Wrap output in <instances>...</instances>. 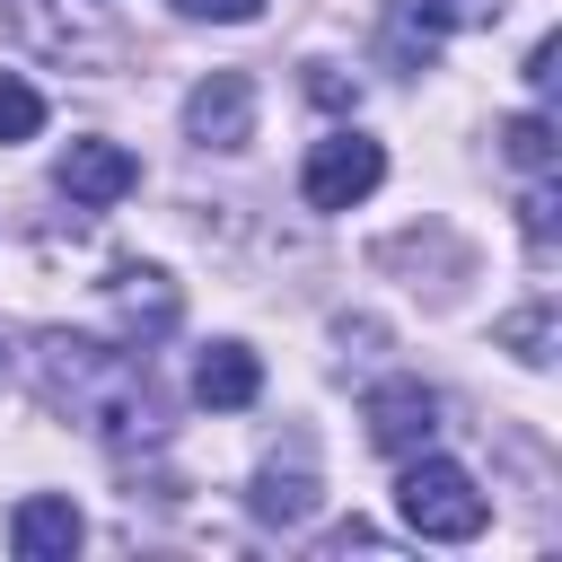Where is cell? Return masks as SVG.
<instances>
[{
    "instance_id": "cell-13",
    "label": "cell",
    "mask_w": 562,
    "mask_h": 562,
    "mask_svg": "<svg viewBox=\"0 0 562 562\" xmlns=\"http://www.w3.org/2000/svg\"><path fill=\"white\" fill-rule=\"evenodd\" d=\"M501 342H509L527 369H553V307H518V316H501Z\"/></svg>"
},
{
    "instance_id": "cell-20",
    "label": "cell",
    "mask_w": 562,
    "mask_h": 562,
    "mask_svg": "<svg viewBox=\"0 0 562 562\" xmlns=\"http://www.w3.org/2000/svg\"><path fill=\"white\" fill-rule=\"evenodd\" d=\"M0 360H9V351H0Z\"/></svg>"
},
{
    "instance_id": "cell-12",
    "label": "cell",
    "mask_w": 562,
    "mask_h": 562,
    "mask_svg": "<svg viewBox=\"0 0 562 562\" xmlns=\"http://www.w3.org/2000/svg\"><path fill=\"white\" fill-rule=\"evenodd\" d=\"M0 18H9L18 35H35L44 53H97V44L79 35V26H61V18H44V0H0Z\"/></svg>"
},
{
    "instance_id": "cell-11",
    "label": "cell",
    "mask_w": 562,
    "mask_h": 562,
    "mask_svg": "<svg viewBox=\"0 0 562 562\" xmlns=\"http://www.w3.org/2000/svg\"><path fill=\"white\" fill-rule=\"evenodd\" d=\"M307 509H316V474H307V465H290V474L263 465V474H255V518H263V527H299Z\"/></svg>"
},
{
    "instance_id": "cell-14",
    "label": "cell",
    "mask_w": 562,
    "mask_h": 562,
    "mask_svg": "<svg viewBox=\"0 0 562 562\" xmlns=\"http://www.w3.org/2000/svg\"><path fill=\"white\" fill-rule=\"evenodd\" d=\"M35 132H44V97L18 70H0V140H35Z\"/></svg>"
},
{
    "instance_id": "cell-8",
    "label": "cell",
    "mask_w": 562,
    "mask_h": 562,
    "mask_svg": "<svg viewBox=\"0 0 562 562\" xmlns=\"http://www.w3.org/2000/svg\"><path fill=\"white\" fill-rule=\"evenodd\" d=\"M79 536H88V527H79V509H70L61 492H35V501L9 509V544H18L26 562H70Z\"/></svg>"
},
{
    "instance_id": "cell-6",
    "label": "cell",
    "mask_w": 562,
    "mask_h": 562,
    "mask_svg": "<svg viewBox=\"0 0 562 562\" xmlns=\"http://www.w3.org/2000/svg\"><path fill=\"white\" fill-rule=\"evenodd\" d=\"M501 18V0H395V18H386V53L413 70V61H430L457 26H492Z\"/></svg>"
},
{
    "instance_id": "cell-15",
    "label": "cell",
    "mask_w": 562,
    "mask_h": 562,
    "mask_svg": "<svg viewBox=\"0 0 562 562\" xmlns=\"http://www.w3.org/2000/svg\"><path fill=\"white\" fill-rule=\"evenodd\" d=\"M501 149L544 176V167H553V123H544V114H509V123H501Z\"/></svg>"
},
{
    "instance_id": "cell-18",
    "label": "cell",
    "mask_w": 562,
    "mask_h": 562,
    "mask_svg": "<svg viewBox=\"0 0 562 562\" xmlns=\"http://www.w3.org/2000/svg\"><path fill=\"white\" fill-rule=\"evenodd\" d=\"M325 553H386V536H369V527H334Z\"/></svg>"
},
{
    "instance_id": "cell-10",
    "label": "cell",
    "mask_w": 562,
    "mask_h": 562,
    "mask_svg": "<svg viewBox=\"0 0 562 562\" xmlns=\"http://www.w3.org/2000/svg\"><path fill=\"white\" fill-rule=\"evenodd\" d=\"M105 299H114V316H123V334H132V342H149V334H167V325H176V290H167V272H114V281H105Z\"/></svg>"
},
{
    "instance_id": "cell-17",
    "label": "cell",
    "mask_w": 562,
    "mask_h": 562,
    "mask_svg": "<svg viewBox=\"0 0 562 562\" xmlns=\"http://www.w3.org/2000/svg\"><path fill=\"white\" fill-rule=\"evenodd\" d=\"M176 18H211V26H246V18H263V0H176Z\"/></svg>"
},
{
    "instance_id": "cell-9",
    "label": "cell",
    "mask_w": 562,
    "mask_h": 562,
    "mask_svg": "<svg viewBox=\"0 0 562 562\" xmlns=\"http://www.w3.org/2000/svg\"><path fill=\"white\" fill-rule=\"evenodd\" d=\"M193 395H202L211 413H246V404L263 395V360H255L246 342H211V351L193 360Z\"/></svg>"
},
{
    "instance_id": "cell-1",
    "label": "cell",
    "mask_w": 562,
    "mask_h": 562,
    "mask_svg": "<svg viewBox=\"0 0 562 562\" xmlns=\"http://www.w3.org/2000/svg\"><path fill=\"white\" fill-rule=\"evenodd\" d=\"M35 386H44V404H61L105 448H158V430H167V404L149 386V360L140 351H114V342L35 334Z\"/></svg>"
},
{
    "instance_id": "cell-4",
    "label": "cell",
    "mask_w": 562,
    "mask_h": 562,
    "mask_svg": "<svg viewBox=\"0 0 562 562\" xmlns=\"http://www.w3.org/2000/svg\"><path fill=\"white\" fill-rule=\"evenodd\" d=\"M184 140L193 149H246L255 140V79L246 70H211L184 97Z\"/></svg>"
},
{
    "instance_id": "cell-16",
    "label": "cell",
    "mask_w": 562,
    "mask_h": 562,
    "mask_svg": "<svg viewBox=\"0 0 562 562\" xmlns=\"http://www.w3.org/2000/svg\"><path fill=\"white\" fill-rule=\"evenodd\" d=\"M518 211H527V246H536V255H553V184H527V202H518Z\"/></svg>"
},
{
    "instance_id": "cell-5",
    "label": "cell",
    "mask_w": 562,
    "mask_h": 562,
    "mask_svg": "<svg viewBox=\"0 0 562 562\" xmlns=\"http://www.w3.org/2000/svg\"><path fill=\"white\" fill-rule=\"evenodd\" d=\"M360 422H369V448L413 457V448H430V439H439V395H430L422 378H386V386H369Z\"/></svg>"
},
{
    "instance_id": "cell-3",
    "label": "cell",
    "mask_w": 562,
    "mask_h": 562,
    "mask_svg": "<svg viewBox=\"0 0 562 562\" xmlns=\"http://www.w3.org/2000/svg\"><path fill=\"white\" fill-rule=\"evenodd\" d=\"M378 184H386V149H378L369 132H325V140L307 149V167H299L307 211H351V202H369Z\"/></svg>"
},
{
    "instance_id": "cell-7",
    "label": "cell",
    "mask_w": 562,
    "mask_h": 562,
    "mask_svg": "<svg viewBox=\"0 0 562 562\" xmlns=\"http://www.w3.org/2000/svg\"><path fill=\"white\" fill-rule=\"evenodd\" d=\"M53 176H61V193H70L79 211H105V202H123V193L140 184V158H132L123 140H70Z\"/></svg>"
},
{
    "instance_id": "cell-19",
    "label": "cell",
    "mask_w": 562,
    "mask_h": 562,
    "mask_svg": "<svg viewBox=\"0 0 562 562\" xmlns=\"http://www.w3.org/2000/svg\"><path fill=\"white\" fill-rule=\"evenodd\" d=\"M553 61H562V44H553V35H544V44H536V53H527V79H536V88H553V79H562V70H553Z\"/></svg>"
},
{
    "instance_id": "cell-2",
    "label": "cell",
    "mask_w": 562,
    "mask_h": 562,
    "mask_svg": "<svg viewBox=\"0 0 562 562\" xmlns=\"http://www.w3.org/2000/svg\"><path fill=\"white\" fill-rule=\"evenodd\" d=\"M395 509H404V527H413V536H430V544H474V536L492 527V492H483L457 457H430V448H413V457H404Z\"/></svg>"
}]
</instances>
